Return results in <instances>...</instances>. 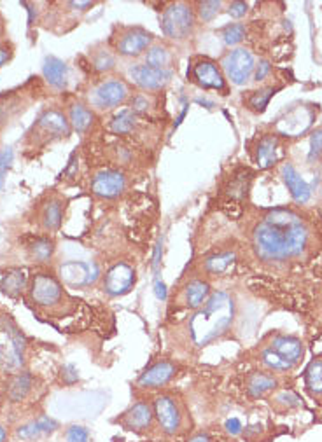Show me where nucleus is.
<instances>
[{"label":"nucleus","instance_id":"52","mask_svg":"<svg viewBox=\"0 0 322 442\" xmlns=\"http://www.w3.org/2000/svg\"><path fill=\"white\" fill-rule=\"evenodd\" d=\"M0 39H2V23H0ZM2 42V41H0Z\"/></svg>","mask_w":322,"mask_h":442},{"label":"nucleus","instance_id":"51","mask_svg":"<svg viewBox=\"0 0 322 442\" xmlns=\"http://www.w3.org/2000/svg\"><path fill=\"white\" fill-rule=\"evenodd\" d=\"M214 442H217V439H214ZM219 442H235V441H233V437H230V435H226V437L219 439Z\"/></svg>","mask_w":322,"mask_h":442},{"label":"nucleus","instance_id":"26","mask_svg":"<svg viewBox=\"0 0 322 442\" xmlns=\"http://www.w3.org/2000/svg\"><path fill=\"white\" fill-rule=\"evenodd\" d=\"M144 119L138 118L130 109L119 111L107 121V129L116 137H134L138 135Z\"/></svg>","mask_w":322,"mask_h":442},{"label":"nucleus","instance_id":"27","mask_svg":"<svg viewBox=\"0 0 322 442\" xmlns=\"http://www.w3.org/2000/svg\"><path fill=\"white\" fill-rule=\"evenodd\" d=\"M277 91H280V86L274 84H263L256 89H249L242 95V102H244V107L247 109L251 114L260 116L267 111V107L270 105V100L277 95Z\"/></svg>","mask_w":322,"mask_h":442},{"label":"nucleus","instance_id":"24","mask_svg":"<svg viewBox=\"0 0 322 442\" xmlns=\"http://www.w3.org/2000/svg\"><path fill=\"white\" fill-rule=\"evenodd\" d=\"M142 63L152 66V68H159V71H177V58H175V46L170 44L168 41H156L151 48L147 49L144 56H142Z\"/></svg>","mask_w":322,"mask_h":442},{"label":"nucleus","instance_id":"5","mask_svg":"<svg viewBox=\"0 0 322 442\" xmlns=\"http://www.w3.org/2000/svg\"><path fill=\"white\" fill-rule=\"evenodd\" d=\"M212 291H214L212 282L202 273H198L193 266H189V271H186L179 278L170 297H168L167 320L174 324V322L184 318L186 315L200 310L202 306L208 301Z\"/></svg>","mask_w":322,"mask_h":442},{"label":"nucleus","instance_id":"20","mask_svg":"<svg viewBox=\"0 0 322 442\" xmlns=\"http://www.w3.org/2000/svg\"><path fill=\"white\" fill-rule=\"evenodd\" d=\"M263 341L271 350L277 351L280 357L291 362L294 367H300L301 362H303L305 344L298 335L284 334V332H270L268 335H265Z\"/></svg>","mask_w":322,"mask_h":442},{"label":"nucleus","instance_id":"32","mask_svg":"<svg viewBox=\"0 0 322 442\" xmlns=\"http://www.w3.org/2000/svg\"><path fill=\"white\" fill-rule=\"evenodd\" d=\"M42 75L46 82L55 89H65L69 82V71L65 62H62L56 56H46L44 65H42Z\"/></svg>","mask_w":322,"mask_h":442},{"label":"nucleus","instance_id":"14","mask_svg":"<svg viewBox=\"0 0 322 442\" xmlns=\"http://www.w3.org/2000/svg\"><path fill=\"white\" fill-rule=\"evenodd\" d=\"M71 133L72 126L69 122L67 112L60 109H46L28 131V140H32L34 145H46L55 140L69 138Z\"/></svg>","mask_w":322,"mask_h":442},{"label":"nucleus","instance_id":"43","mask_svg":"<svg viewBox=\"0 0 322 442\" xmlns=\"http://www.w3.org/2000/svg\"><path fill=\"white\" fill-rule=\"evenodd\" d=\"M226 12L231 18L242 19L244 16H247L249 4L247 2H238V0H235V2H226Z\"/></svg>","mask_w":322,"mask_h":442},{"label":"nucleus","instance_id":"47","mask_svg":"<svg viewBox=\"0 0 322 442\" xmlns=\"http://www.w3.org/2000/svg\"><path fill=\"white\" fill-rule=\"evenodd\" d=\"M214 439L215 437L208 430H197L193 432L189 437H186L182 442H214Z\"/></svg>","mask_w":322,"mask_h":442},{"label":"nucleus","instance_id":"17","mask_svg":"<svg viewBox=\"0 0 322 442\" xmlns=\"http://www.w3.org/2000/svg\"><path fill=\"white\" fill-rule=\"evenodd\" d=\"M125 72L126 81L134 86L135 91L151 93V95L165 91L175 77V71H159L142 62H132Z\"/></svg>","mask_w":322,"mask_h":442},{"label":"nucleus","instance_id":"37","mask_svg":"<svg viewBox=\"0 0 322 442\" xmlns=\"http://www.w3.org/2000/svg\"><path fill=\"white\" fill-rule=\"evenodd\" d=\"M270 402L275 409L285 413V411L298 409L301 405V398L291 390H277L270 395Z\"/></svg>","mask_w":322,"mask_h":442},{"label":"nucleus","instance_id":"46","mask_svg":"<svg viewBox=\"0 0 322 442\" xmlns=\"http://www.w3.org/2000/svg\"><path fill=\"white\" fill-rule=\"evenodd\" d=\"M62 380H63V383H65V385H74L75 381L79 380L78 369H75L72 364L63 365V367H62Z\"/></svg>","mask_w":322,"mask_h":442},{"label":"nucleus","instance_id":"34","mask_svg":"<svg viewBox=\"0 0 322 442\" xmlns=\"http://www.w3.org/2000/svg\"><path fill=\"white\" fill-rule=\"evenodd\" d=\"M55 240L49 238V236H39V238H35V240L28 245L30 259L39 262V264H48L53 259V255H55Z\"/></svg>","mask_w":322,"mask_h":442},{"label":"nucleus","instance_id":"45","mask_svg":"<svg viewBox=\"0 0 322 442\" xmlns=\"http://www.w3.org/2000/svg\"><path fill=\"white\" fill-rule=\"evenodd\" d=\"M15 56V46L8 41L0 42V68H4Z\"/></svg>","mask_w":322,"mask_h":442},{"label":"nucleus","instance_id":"33","mask_svg":"<svg viewBox=\"0 0 322 442\" xmlns=\"http://www.w3.org/2000/svg\"><path fill=\"white\" fill-rule=\"evenodd\" d=\"M35 380L28 371L16 372L8 385V397L11 402H23L34 392Z\"/></svg>","mask_w":322,"mask_h":442},{"label":"nucleus","instance_id":"7","mask_svg":"<svg viewBox=\"0 0 322 442\" xmlns=\"http://www.w3.org/2000/svg\"><path fill=\"white\" fill-rule=\"evenodd\" d=\"M198 25L200 23H198L193 2L179 0V2L163 4L159 26H161V33L165 35V41H168L170 44L179 46L191 41L195 37Z\"/></svg>","mask_w":322,"mask_h":442},{"label":"nucleus","instance_id":"31","mask_svg":"<svg viewBox=\"0 0 322 442\" xmlns=\"http://www.w3.org/2000/svg\"><path fill=\"white\" fill-rule=\"evenodd\" d=\"M89 65L96 75L114 74L118 66V56L112 53L107 44H98L89 49Z\"/></svg>","mask_w":322,"mask_h":442},{"label":"nucleus","instance_id":"6","mask_svg":"<svg viewBox=\"0 0 322 442\" xmlns=\"http://www.w3.org/2000/svg\"><path fill=\"white\" fill-rule=\"evenodd\" d=\"M135 89L125 75L109 74L98 75L84 91V102L95 114H109L119 107H126Z\"/></svg>","mask_w":322,"mask_h":442},{"label":"nucleus","instance_id":"8","mask_svg":"<svg viewBox=\"0 0 322 442\" xmlns=\"http://www.w3.org/2000/svg\"><path fill=\"white\" fill-rule=\"evenodd\" d=\"M156 41H158V37L144 26L116 23L111 30V35H109L107 46L118 58L137 62Z\"/></svg>","mask_w":322,"mask_h":442},{"label":"nucleus","instance_id":"48","mask_svg":"<svg viewBox=\"0 0 322 442\" xmlns=\"http://www.w3.org/2000/svg\"><path fill=\"white\" fill-rule=\"evenodd\" d=\"M23 8H28V25L32 26L35 23V18H37V11H35V6L34 4H28V2H21Z\"/></svg>","mask_w":322,"mask_h":442},{"label":"nucleus","instance_id":"10","mask_svg":"<svg viewBox=\"0 0 322 442\" xmlns=\"http://www.w3.org/2000/svg\"><path fill=\"white\" fill-rule=\"evenodd\" d=\"M186 79L189 84L204 91H214L221 96H228L231 93V86L222 72L221 63L212 56L193 55L189 58Z\"/></svg>","mask_w":322,"mask_h":442},{"label":"nucleus","instance_id":"22","mask_svg":"<svg viewBox=\"0 0 322 442\" xmlns=\"http://www.w3.org/2000/svg\"><path fill=\"white\" fill-rule=\"evenodd\" d=\"M278 174H280L282 182H284L289 194H291V198H293L294 205L303 207V205H307V203L310 201L312 187L308 185V182L301 177L300 172H298L296 166H294L293 163L284 159V161L278 165Z\"/></svg>","mask_w":322,"mask_h":442},{"label":"nucleus","instance_id":"50","mask_svg":"<svg viewBox=\"0 0 322 442\" xmlns=\"http://www.w3.org/2000/svg\"><path fill=\"white\" fill-rule=\"evenodd\" d=\"M9 439V430L2 421H0V442H8Z\"/></svg>","mask_w":322,"mask_h":442},{"label":"nucleus","instance_id":"49","mask_svg":"<svg viewBox=\"0 0 322 442\" xmlns=\"http://www.w3.org/2000/svg\"><path fill=\"white\" fill-rule=\"evenodd\" d=\"M156 295H158V299H161V301L167 299V287H165V284L159 280V278H156Z\"/></svg>","mask_w":322,"mask_h":442},{"label":"nucleus","instance_id":"13","mask_svg":"<svg viewBox=\"0 0 322 442\" xmlns=\"http://www.w3.org/2000/svg\"><path fill=\"white\" fill-rule=\"evenodd\" d=\"M181 372V360L172 357L154 358L144 371L138 374L135 381V392L142 394H156L159 390L168 388V385L179 376Z\"/></svg>","mask_w":322,"mask_h":442},{"label":"nucleus","instance_id":"35","mask_svg":"<svg viewBox=\"0 0 322 442\" xmlns=\"http://www.w3.org/2000/svg\"><path fill=\"white\" fill-rule=\"evenodd\" d=\"M219 37L224 42V46L228 48H238L245 39L249 37V26L242 21H235V23H228V25L222 26L219 30Z\"/></svg>","mask_w":322,"mask_h":442},{"label":"nucleus","instance_id":"42","mask_svg":"<svg viewBox=\"0 0 322 442\" xmlns=\"http://www.w3.org/2000/svg\"><path fill=\"white\" fill-rule=\"evenodd\" d=\"M271 74V62L268 58H260V62H256L254 75H252V81L256 84H263Z\"/></svg>","mask_w":322,"mask_h":442},{"label":"nucleus","instance_id":"19","mask_svg":"<svg viewBox=\"0 0 322 442\" xmlns=\"http://www.w3.org/2000/svg\"><path fill=\"white\" fill-rule=\"evenodd\" d=\"M100 278L107 297H123L137 285V268L128 261H118L109 266Z\"/></svg>","mask_w":322,"mask_h":442},{"label":"nucleus","instance_id":"30","mask_svg":"<svg viewBox=\"0 0 322 442\" xmlns=\"http://www.w3.org/2000/svg\"><path fill=\"white\" fill-rule=\"evenodd\" d=\"M303 387L312 400L322 404V353L310 360L303 371Z\"/></svg>","mask_w":322,"mask_h":442},{"label":"nucleus","instance_id":"12","mask_svg":"<svg viewBox=\"0 0 322 442\" xmlns=\"http://www.w3.org/2000/svg\"><path fill=\"white\" fill-rule=\"evenodd\" d=\"M256 177V172L249 166H237L230 175L222 177L217 187V203L221 207H237L244 210L247 207L251 185Z\"/></svg>","mask_w":322,"mask_h":442},{"label":"nucleus","instance_id":"41","mask_svg":"<svg viewBox=\"0 0 322 442\" xmlns=\"http://www.w3.org/2000/svg\"><path fill=\"white\" fill-rule=\"evenodd\" d=\"M65 442H89V430L82 425H71L65 428Z\"/></svg>","mask_w":322,"mask_h":442},{"label":"nucleus","instance_id":"28","mask_svg":"<svg viewBox=\"0 0 322 442\" xmlns=\"http://www.w3.org/2000/svg\"><path fill=\"white\" fill-rule=\"evenodd\" d=\"M67 118L72 126V131H75L78 135H86L96 121V114L82 100H72L67 107Z\"/></svg>","mask_w":322,"mask_h":442},{"label":"nucleus","instance_id":"2","mask_svg":"<svg viewBox=\"0 0 322 442\" xmlns=\"http://www.w3.org/2000/svg\"><path fill=\"white\" fill-rule=\"evenodd\" d=\"M238 320V299L228 288H214L200 310L172 324V350L189 357L211 344L219 343L233 332Z\"/></svg>","mask_w":322,"mask_h":442},{"label":"nucleus","instance_id":"23","mask_svg":"<svg viewBox=\"0 0 322 442\" xmlns=\"http://www.w3.org/2000/svg\"><path fill=\"white\" fill-rule=\"evenodd\" d=\"M63 219H65V199L62 196L51 194L39 203L37 224L42 231H58L63 224Z\"/></svg>","mask_w":322,"mask_h":442},{"label":"nucleus","instance_id":"53","mask_svg":"<svg viewBox=\"0 0 322 442\" xmlns=\"http://www.w3.org/2000/svg\"><path fill=\"white\" fill-rule=\"evenodd\" d=\"M321 182H322V161H321Z\"/></svg>","mask_w":322,"mask_h":442},{"label":"nucleus","instance_id":"16","mask_svg":"<svg viewBox=\"0 0 322 442\" xmlns=\"http://www.w3.org/2000/svg\"><path fill=\"white\" fill-rule=\"evenodd\" d=\"M222 66V72L226 75L230 86H247L252 81L256 68V56L245 46H238V48L228 49L224 55L219 59Z\"/></svg>","mask_w":322,"mask_h":442},{"label":"nucleus","instance_id":"9","mask_svg":"<svg viewBox=\"0 0 322 442\" xmlns=\"http://www.w3.org/2000/svg\"><path fill=\"white\" fill-rule=\"evenodd\" d=\"M112 423L119 425V428L130 432V434L141 435V437H159L151 394L135 392V400H132V404L119 416H116Z\"/></svg>","mask_w":322,"mask_h":442},{"label":"nucleus","instance_id":"11","mask_svg":"<svg viewBox=\"0 0 322 442\" xmlns=\"http://www.w3.org/2000/svg\"><path fill=\"white\" fill-rule=\"evenodd\" d=\"M0 332H2V341H0V365L6 371H18L25 364L26 353V338L18 327L11 315H2L0 317Z\"/></svg>","mask_w":322,"mask_h":442},{"label":"nucleus","instance_id":"15","mask_svg":"<svg viewBox=\"0 0 322 442\" xmlns=\"http://www.w3.org/2000/svg\"><path fill=\"white\" fill-rule=\"evenodd\" d=\"M249 152L254 166L260 172L270 169L284 161L285 140L282 133L261 131L249 142Z\"/></svg>","mask_w":322,"mask_h":442},{"label":"nucleus","instance_id":"44","mask_svg":"<svg viewBox=\"0 0 322 442\" xmlns=\"http://www.w3.org/2000/svg\"><path fill=\"white\" fill-rule=\"evenodd\" d=\"M244 423H242L238 418H228L226 423H224V427H222V430H224V434L230 435V437H238V435L244 434Z\"/></svg>","mask_w":322,"mask_h":442},{"label":"nucleus","instance_id":"4","mask_svg":"<svg viewBox=\"0 0 322 442\" xmlns=\"http://www.w3.org/2000/svg\"><path fill=\"white\" fill-rule=\"evenodd\" d=\"M151 402L159 437L165 441H184L195 432V420L181 392L165 388L151 394Z\"/></svg>","mask_w":322,"mask_h":442},{"label":"nucleus","instance_id":"38","mask_svg":"<svg viewBox=\"0 0 322 442\" xmlns=\"http://www.w3.org/2000/svg\"><path fill=\"white\" fill-rule=\"evenodd\" d=\"M322 161V126L315 128L308 137L307 165L317 166Z\"/></svg>","mask_w":322,"mask_h":442},{"label":"nucleus","instance_id":"36","mask_svg":"<svg viewBox=\"0 0 322 442\" xmlns=\"http://www.w3.org/2000/svg\"><path fill=\"white\" fill-rule=\"evenodd\" d=\"M193 4H195V12L200 25L212 23L226 8V2L222 0H205V2H193Z\"/></svg>","mask_w":322,"mask_h":442},{"label":"nucleus","instance_id":"29","mask_svg":"<svg viewBox=\"0 0 322 442\" xmlns=\"http://www.w3.org/2000/svg\"><path fill=\"white\" fill-rule=\"evenodd\" d=\"M30 277L26 275L25 269L21 268H12L8 269L2 277H0V291L4 292L8 297L18 299L23 294H26V288H28Z\"/></svg>","mask_w":322,"mask_h":442},{"label":"nucleus","instance_id":"1","mask_svg":"<svg viewBox=\"0 0 322 442\" xmlns=\"http://www.w3.org/2000/svg\"><path fill=\"white\" fill-rule=\"evenodd\" d=\"M235 243L233 277L256 297L296 315L308 334L322 335V215L305 205L245 207Z\"/></svg>","mask_w":322,"mask_h":442},{"label":"nucleus","instance_id":"18","mask_svg":"<svg viewBox=\"0 0 322 442\" xmlns=\"http://www.w3.org/2000/svg\"><path fill=\"white\" fill-rule=\"evenodd\" d=\"M130 185V177L121 168H104L95 172L89 181V192L100 201H116L123 198Z\"/></svg>","mask_w":322,"mask_h":442},{"label":"nucleus","instance_id":"3","mask_svg":"<svg viewBox=\"0 0 322 442\" xmlns=\"http://www.w3.org/2000/svg\"><path fill=\"white\" fill-rule=\"evenodd\" d=\"M26 299L34 311L48 317V322L51 324L74 317L81 310V301L71 297L62 285V280L51 271H37L30 277Z\"/></svg>","mask_w":322,"mask_h":442},{"label":"nucleus","instance_id":"21","mask_svg":"<svg viewBox=\"0 0 322 442\" xmlns=\"http://www.w3.org/2000/svg\"><path fill=\"white\" fill-rule=\"evenodd\" d=\"M280 387V378L274 372L263 371V369H252L244 376V390L245 395L252 400L270 397L274 392Z\"/></svg>","mask_w":322,"mask_h":442},{"label":"nucleus","instance_id":"40","mask_svg":"<svg viewBox=\"0 0 322 442\" xmlns=\"http://www.w3.org/2000/svg\"><path fill=\"white\" fill-rule=\"evenodd\" d=\"M12 159H15V151L11 147H6L4 151L0 152V191L4 189L6 177H8V172L11 169Z\"/></svg>","mask_w":322,"mask_h":442},{"label":"nucleus","instance_id":"39","mask_svg":"<svg viewBox=\"0 0 322 442\" xmlns=\"http://www.w3.org/2000/svg\"><path fill=\"white\" fill-rule=\"evenodd\" d=\"M44 430H42L41 423H39V418L21 423L19 427L15 428V437L18 441H35V439L44 437Z\"/></svg>","mask_w":322,"mask_h":442},{"label":"nucleus","instance_id":"25","mask_svg":"<svg viewBox=\"0 0 322 442\" xmlns=\"http://www.w3.org/2000/svg\"><path fill=\"white\" fill-rule=\"evenodd\" d=\"M254 353V360L260 364V369L268 372H274V374H291L294 371V367L291 362L285 360L284 357L277 353V351L271 350L265 341H261V344L258 348L252 350Z\"/></svg>","mask_w":322,"mask_h":442}]
</instances>
